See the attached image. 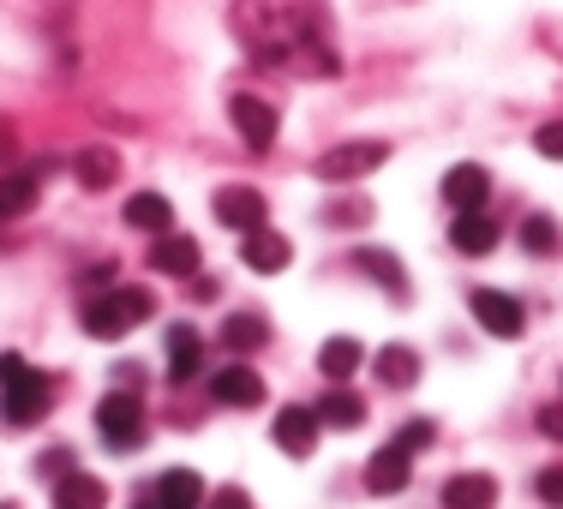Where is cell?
Instances as JSON below:
<instances>
[{
  "label": "cell",
  "mask_w": 563,
  "mask_h": 509,
  "mask_svg": "<svg viewBox=\"0 0 563 509\" xmlns=\"http://www.w3.org/2000/svg\"><path fill=\"white\" fill-rule=\"evenodd\" d=\"M467 312H474V324L486 330V336H498V342H516L521 330H528L521 300H516V294H504V288H474V294H467Z\"/></svg>",
  "instance_id": "obj_5"
},
{
  "label": "cell",
  "mask_w": 563,
  "mask_h": 509,
  "mask_svg": "<svg viewBox=\"0 0 563 509\" xmlns=\"http://www.w3.org/2000/svg\"><path fill=\"white\" fill-rule=\"evenodd\" d=\"M450 246L462 252V258H486V252L498 246V222H492L486 210H455V222H450Z\"/></svg>",
  "instance_id": "obj_14"
},
{
  "label": "cell",
  "mask_w": 563,
  "mask_h": 509,
  "mask_svg": "<svg viewBox=\"0 0 563 509\" xmlns=\"http://www.w3.org/2000/svg\"><path fill=\"white\" fill-rule=\"evenodd\" d=\"M73 174H78L85 192H109V186L120 180V156L109 151V144H90V151L73 156Z\"/></svg>",
  "instance_id": "obj_22"
},
{
  "label": "cell",
  "mask_w": 563,
  "mask_h": 509,
  "mask_svg": "<svg viewBox=\"0 0 563 509\" xmlns=\"http://www.w3.org/2000/svg\"><path fill=\"white\" fill-rule=\"evenodd\" d=\"M240 36L271 66L312 60V73H336V55L318 31V0H240Z\"/></svg>",
  "instance_id": "obj_1"
},
{
  "label": "cell",
  "mask_w": 563,
  "mask_h": 509,
  "mask_svg": "<svg viewBox=\"0 0 563 509\" xmlns=\"http://www.w3.org/2000/svg\"><path fill=\"white\" fill-rule=\"evenodd\" d=\"M384 163H390V144H378V139H354V144H336V151L318 156V180L347 186V180H366V174H378Z\"/></svg>",
  "instance_id": "obj_4"
},
{
  "label": "cell",
  "mask_w": 563,
  "mask_h": 509,
  "mask_svg": "<svg viewBox=\"0 0 563 509\" xmlns=\"http://www.w3.org/2000/svg\"><path fill=\"white\" fill-rule=\"evenodd\" d=\"M151 498L163 504V509H205V474H192V467H168L163 479L151 486Z\"/></svg>",
  "instance_id": "obj_18"
},
{
  "label": "cell",
  "mask_w": 563,
  "mask_h": 509,
  "mask_svg": "<svg viewBox=\"0 0 563 509\" xmlns=\"http://www.w3.org/2000/svg\"><path fill=\"white\" fill-rule=\"evenodd\" d=\"M48 401H55V378L48 372L24 366L19 354H0V413L12 425H36L48 413Z\"/></svg>",
  "instance_id": "obj_3"
},
{
  "label": "cell",
  "mask_w": 563,
  "mask_h": 509,
  "mask_svg": "<svg viewBox=\"0 0 563 509\" xmlns=\"http://www.w3.org/2000/svg\"><path fill=\"white\" fill-rule=\"evenodd\" d=\"M432 438H438V425H432V420H408V425L396 432V444L408 450V455H420V450H432Z\"/></svg>",
  "instance_id": "obj_31"
},
{
  "label": "cell",
  "mask_w": 563,
  "mask_h": 509,
  "mask_svg": "<svg viewBox=\"0 0 563 509\" xmlns=\"http://www.w3.org/2000/svg\"><path fill=\"white\" fill-rule=\"evenodd\" d=\"M217 222L234 228V234H252V228H271V204H264L258 186H222L217 192Z\"/></svg>",
  "instance_id": "obj_7"
},
{
  "label": "cell",
  "mask_w": 563,
  "mask_h": 509,
  "mask_svg": "<svg viewBox=\"0 0 563 509\" xmlns=\"http://www.w3.org/2000/svg\"><path fill=\"white\" fill-rule=\"evenodd\" d=\"M246 240V270H258V276H276V270H288L294 264V246H288V234H276V228H252V234H240Z\"/></svg>",
  "instance_id": "obj_13"
},
{
  "label": "cell",
  "mask_w": 563,
  "mask_h": 509,
  "mask_svg": "<svg viewBox=\"0 0 563 509\" xmlns=\"http://www.w3.org/2000/svg\"><path fill=\"white\" fill-rule=\"evenodd\" d=\"M43 168H12V174H0V222H12V217H24V210L43 198Z\"/></svg>",
  "instance_id": "obj_17"
},
{
  "label": "cell",
  "mask_w": 563,
  "mask_h": 509,
  "mask_svg": "<svg viewBox=\"0 0 563 509\" xmlns=\"http://www.w3.org/2000/svg\"><path fill=\"white\" fill-rule=\"evenodd\" d=\"M516 240H521V252H533V258H558L563 252V228L552 217H521Z\"/></svg>",
  "instance_id": "obj_28"
},
{
  "label": "cell",
  "mask_w": 563,
  "mask_h": 509,
  "mask_svg": "<svg viewBox=\"0 0 563 509\" xmlns=\"http://www.w3.org/2000/svg\"><path fill=\"white\" fill-rule=\"evenodd\" d=\"M205 509H252V498L240 486H222V491H210V498H205Z\"/></svg>",
  "instance_id": "obj_34"
},
{
  "label": "cell",
  "mask_w": 563,
  "mask_h": 509,
  "mask_svg": "<svg viewBox=\"0 0 563 509\" xmlns=\"http://www.w3.org/2000/svg\"><path fill=\"white\" fill-rule=\"evenodd\" d=\"M312 413H318V425H330V432H354V425L366 420V396H354L347 384H330Z\"/></svg>",
  "instance_id": "obj_21"
},
{
  "label": "cell",
  "mask_w": 563,
  "mask_h": 509,
  "mask_svg": "<svg viewBox=\"0 0 563 509\" xmlns=\"http://www.w3.org/2000/svg\"><path fill=\"white\" fill-rule=\"evenodd\" d=\"M36 474H43V479H66V474H73V450H48V455H36Z\"/></svg>",
  "instance_id": "obj_33"
},
{
  "label": "cell",
  "mask_w": 563,
  "mask_h": 509,
  "mask_svg": "<svg viewBox=\"0 0 563 509\" xmlns=\"http://www.w3.org/2000/svg\"><path fill=\"white\" fill-rule=\"evenodd\" d=\"M7 144H12V132H7V120H0V151H7Z\"/></svg>",
  "instance_id": "obj_37"
},
{
  "label": "cell",
  "mask_w": 563,
  "mask_h": 509,
  "mask_svg": "<svg viewBox=\"0 0 563 509\" xmlns=\"http://www.w3.org/2000/svg\"><path fill=\"white\" fill-rule=\"evenodd\" d=\"M444 509H498V479L492 474H455L444 486Z\"/></svg>",
  "instance_id": "obj_23"
},
{
  "label": "cell",
  "mask_w": 563,
  "mask_h": 509,
  "mask_svg": "<svg viewBox=\"0 0 563 509\" xmlns=\"http://www.w3.org/2000/svg\"><path fill=\"white\" fill-rule=\"evenodd\" d=\"M324 222L330 228H360V222H372V204L366 198H342L336 210H324Z\"/></svg>",
  "instance_id": "obj_30"
},
{
  "label": "cell",
  "mask_w": 563,
  "mask_h": 509,
  "mask_svg": "<svg viewBox=\"0 0 563 509\" xmlns=\"http://www.w3.org/2000/svg\"><path fill=\"white\" fill-rule=\"evenodd\" d=\"M533 491H540V504H545V509H563V455H558V462H545V467H540V479H533Z\"/></svg>",
  "instance_id": "obj_29"
},
{
  "label": "cell",
  "mask_w": 563,
  "mask_h": 509,
  "mask_svg": "<svg viewBox=\"0 0 563 509\" xmlns=\"http://www.w3.org/2000/svg\"><path fill=\"white\" fill-rule=\"evenodd\" d=\"M151 312H156V300L144 288H102V294H90V300L78 306V324H85L97 342H120L126 330H139Z\"/></svg>",
  "instance_id": "obj_2"
},
{
  "label": "cell",
  "mask_w": 563,
  "mask_h": 509,
  "mask_svg": "<svg viewBox=\"0 0 563 509\" xmlns=\"http://www.w3.org/2000/svg\"><path fill=\"white\" fill-rule=\"evenodd\" d=\"M210 396H217L222 408H258V401H264V378L234 359V366H222L217 378H210Z\"/></svg>",
  "instance_id": "obj_15"
},
{
  "label": "cell",
  "mask_w": 563,
  "mask_h": 509,
  "mask_svg": "<svg viewBox=\"0 0 563 509\" xmlns=\"http://www.w3.org/2000/svg\"><path fill=\"white\" fill-rule=\"evenodd\" d=\"M0 509H12V504H0Z\"/></svg>",
  "instance_id": "obj_38"
},
{
  "label": "cell",
  "mask_w": 563,
  "mask_h": 509,
  "mask_svg": "<svg viewBox=\"0 0 563 509\" xmlns=\"http://www.w3.org/2000/svg\"><path fill=\"white\" fill-rule=\"evenodd\" d=\"M360 359H366V354H360L354 336H330L324 347H318V372H324L330 384H347L360 372Z\"/></svg>",
  "instance_id": "obj_27"
},
{
  "label": "cell",
  "mask_w": 563,
  "mask_h": 509,
  "mask_svg": "<svg viewBox=\"0 0 563 509\" xmlns=\"http://www.w3.org/2000/svg\"><path fill=\"white\" fill-rule=\"evenodd\" d=\"M486 198H492V174L479 163H455L444 174V204L450 210H486Z\"/></svg>",
  "instance_id": "obj_12"
},
{
  "label": "cell",
  "mask_w": 563,
  "mask_h": 509,
  "mask_svg": "<svg viewBox=\"0 0 563 509\" xmlns=\"http://www.w3.org/2000/svg\"><path fill=\"white\" fill-rule=\"evenodd\" d=\"M97 432H102V444H109V450H132V444L144 438V396H132V390L102 396Z\"/></svg>",
  "instance_id": "obj_6"
},
{
  "label": "cell",
  "mask_w": 563,
  "mask_h": 509,
  "mask_svg": "<svg viewBox=\"0 0 563 509\" xmlns=\"http://www.w3.org/2000/svg\"><path fill=\"white\" fill-rule=\"evenodd\" d=\"M132 509H163V504H156V498H151V491H144V498H139V504H132Z\"/></svg>",
  "instance_id": "obj_36"
},
{
  "label": "cell",
  "mask_w": 563,
  "mask_h": 509,
  "mask_svg": "<svg viewBox=\"0 0 563 509\" xmlns=\"http://www.w3.org/2000/svg\"><path fill=\"white\" fill-rule=\"evenodd\" d=\"M198 366H205V336H198L192 324H174L168 330V384H174V390L192 384Z\"/></svg>",
  "instance_id": "obj_16"
},
{
  "label": "cell",
  "mask_w": 563,
  "mask_h": 509,
  "mask_svg": "<svg viewBox=\"0 0 563 509\" xmlns=\"http://www.w3.org/2000/svg\"><path fill=\"white\" fill-rule=\"evenodd\" d=\"M372 372H378V384H384V390H413V384H420V347H408V342L378 347Z\"/></svg>",
  "instance_id": "obj_19"
},
{
  "label": "cell",
  "mask_w": 563,
  "mask_h": 509,
  "mask_svg": "<svg viewBox=\"0 0 563 509\" xmlns=\"http://www.w3.org/2000/svg\"><path fill=\"white\" fill-rule=\"evenodd\" d=\"M540 432L552 438V444H563V401H545L540 408Z\"/></svg>",
  "instance_id": "obj_35"
},
{
  "label": "cell",
  "mask_w": 563,
  "mask_h": 509,
  "mask_svg": "<svg viewBox=\"0 0 563 509\" xmlns=\"http://www.w3.org/2000/svg\"><path fill=\"white\" fill-rule=\"evenodd\" d=\"M271 438L282 455H294V462H306V455L318 450V413L312 408H282L271 420Z\"/></svg>",
  "instance_id": "obj_10"
},
{
  "label": "cell",
  "mask_w": 563,
  "mask_h": 509,
  "mask_svg": "<svg viewBox=\"0 0 563 509\" xmlns=\"http://www.w3.org/2000/svg\"><path fill=\"white\" fill-rule=\"evenodd\" d=\"M408 479H413V455L401 444H384V450L366 455V491L372 498H396V491H408Z\"/></svg>",
  "instance_id": "obj_8"
},
{
  "label": "cell",
  "mask_w": 563,
  "mask_h": 509,
  "mask_svg": "<svg viewBox=\"0 0 563 509\" xmlns=\"http://www.w3.org/2000/svg\"><path fill=\"white\" fill-rule=\"evenodd\" d=\"M48 504L55 509H109V486H102L97 474H66V479H55V491H48Z\"/></svg>",
  "instance_id": "obj_20"
},
{
  "label": "cell",
  "mask_w": 563,
  "mask_h": 509,
  "mask_svg": "<svg viewBox=\"0 0 563 509\" xmlns=\"http://www.w3.org/2000/svg\"><path fill=\"white\" fill-rule=\"evenodd\" d=\"M151 270L156 276H180V283H192L198 276V240L192 234H156V246H151Z\"/></svg>",
  "instance_id": "obj_11"
},
{
  "label": "cell",
  "mask_w": 563,
  "mask_h": 509,
  "mask_svg": "<svg viewBox=\"0 0 563 509\" xmlns=\"http://www.w3.org/2000/svg\"><path fill=\"white\" fill-rule=\"evenodd\" d=\"M126 222L139 228V234H168V228H174V204L163 192H132L126 198Z\"/></svg>",
  "instance_id": "obj_24"
},
{
  "label": "cell",
  "mask_w": 563,
  "mask_h": 509,
  "mask_svg": "<svg viewBox=\"0 0 563 509\" xmlns=\"http://www.w3.org/2000/svg\"><path fill=\"white\" fill-rule=\"evenodd\" d=\"M271 342V324H264L258 312H228L222 318V347L228 354H252V347Z\"/></svg>",
  "instance_id": "obj_26"
},
{
  "label": "cell",
  "mask_w": 563,
  "mask_h": 509,
  "mask_svg": "<svg viewBox=\"0 0 563 509\" xmlns=\"http://www.w3.org/2000/svg\"><path fill=\"white\" fill-rule=\"evenodd\" d=\"M228 120H234V132L246 139V151H271L276 144V109L264 97H246V90H240V97L228 102Z\"/></svg>",
  "instance_id": "obj_9"
},
{
  "label": "cell",
  "mask_w": 563,
  "mask_h": 509,
  "mask_svg": "<svg viewBox=\"0 0 563 509\" xmlns=\"http://www.w3.org/2000/svg\"><path fill=\"white\" fill-rule=\"evenodd\" d=\"M354 264H360V276H372V283H384V288H390V300H408V276H401L396 252L366 246V252H354Z\"/></svg>",
  "instance_id": "obj_25"
},
{
  "label": "cell",
  "mask_w": 563,
  "mask_h": 509,
  "mask_svg": "<svg viewBox=\"0 0 563 509\" xmlns=\"http://www.w3.org/2000/svg\"><path fill=\"white\" fill-rule=\"evenodd\" d=\"M533 151H540L545 163H563V120H545V126L533 132Z\"/></svg>",
  "instance_id": "obj_32"
}]
</instances>
